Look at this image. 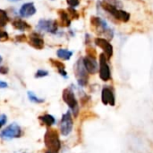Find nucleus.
<instances>
[{
    "label": "nucleus",
    "instance_id": "nucleus-1",
    "mask_svg": "<svg viewBox=\"0 0 153 153\" xmlns=\"http://www.w3.org/2000/svg\"><path fill=\"white\" fill-rule=\"evenodd\" d=\"M44 143L47 149L53 152H58L61 149L59 134L56 129L49 128L44 135Z\"/></svg>",
    "mask_w": 153,
    "mask_h": 153
},
{
    "label": "nucleus",
    "instance_id": "nucleus-2",
    "mask_svg": "<svg viewBox=\"0 0 153 153\" xmlns=\"http://www.w3.org/2000/svg\"><path fill=\"white\" fill-rule=\"evenodd\" d=\"M100 7L106 12L108 13L109 15H111L113 18H115L117 21H119V22H128L131 19V14L126 12V11H124L120 8H117L111 4H108L105 2H100L99 3Z\"/></svg>",
    "mask_w": 153,
    "mask_h": 153
},
{
    "label": "nucleus",
    "instance_id": "nucleus-3",
    "mask_svg": "<svg viewBox=\"0 0 153 153\" xmlns=\"http://www.w3.org/2000/svg\"><path fill=\"white\" fill-rule=\"evenodd\" d=\"M63 100L66 103V105L70 108L71 112L73 113L74 117H77L79 114V105L78 100L75 97L74 91L71 88H66L63 91L62 93Z\"/></svg>",
    "mask_w": 153,
    "mask_h": 153
},
{
    "label": "nucleus",
    "instance_id": "nucleus-4",
    "mask_svg": "<svg viewBox=\"0 0 153 153\" xmlns=\"http://www.w3.org/2000/svg\"><path fill=\"white\" fill-rule=\"evenodd\" d=\"M74 74L77 79L78 84L82 87H85L89 82V73L85 69L82 58L77 60L76 64L74 65Z\"/></svg>",
    "mask_w": 153,
    "mask_h": 153
},
{
    "label": "nucleus",
    "instance_id": "nucleus-5",
    "mask_svg": "<svg viewBox=\"0 0 153 153\" xmlns=\"http://www.w3.org/2000/svg\"><path fill=\"white\" fill-rule=\"evenodd\" d=\"M22 135V130L21 129L20 126H18L16 123H13L6 126L1 133H0V138L3 140H11L14 138H20Z\"/></svg>",
    "mask_w": 153,
    "mask_h": 153
},
{
    "label": "nucleus",
    "instance_id": "nucleus-6",
    "mask_svg": "<svg viewBox=\"0 0 153 153\" xmlns=\"http://www.w3.org/2000/svg\"><path fill=\"white\" fill-rule=\"evenodd\" d=\"M100 78L103 82H108L111 79V70L110 66L108 65V59L104 53H101L100 55Z\"/></svg>",
    "mask_w": 153,
    "mask_h": 153
},
{
    "label": "nucleus",
    "instance_id": "nucleus-7",
    "mask_svg": "<svg viewBox=\"0 0 153 153\" xmlns=\"http://www.w3.org/2000/svg\"><path fill=\"white\" fill-rule=\"evenodd\" d=\"M74 127V121L72 118L71 111H67L62 116L60 121V133L64 136H67L71 134Z\"/></svg>",
    "mask_w": 153,
    "mask_h": 153
},
{
    "label": "nucleus",
    "instance_id": "nucleus-8",
    "mask_svg": "<svg viewBox=\"0 0 153 153\" xmlns=\"http://www.w3.org/2000/svg\"><path fill=\"white\" fill-rule=\"evenodd\" d=\"M37 30L39 31L49 32V33L55 34L57 32V30H58V22L57 21L41 19L39 21L37 24Z\"/></svg>",
    "mask_w": 153,
    "mask_h": 153
},
{
    "label": "nucleus",
    "instance_id": "nucleus-9",
    "mask_svg": "<svg viewBox=\"0 0 153 153\" xmlns=\"http://www.w3.org/2000/svg\"><path fill=\"white\" fill-rule=\"evenodd\" d=\"M94 42H95L96 46H98L104 51L103 53L106 55L108 59L110 60L114 54V48H113V46L111 45V43L108 39H106L104 38H100V37L96 38L94 39Z\"/></svg>",
    "mask_w": 153,
    "mask_h": 153
},
{
    "label": "nucleus",
    "instance_id": "nucleus-10",
    "mask_svg": "<svg viewBox=\"0 0 153 153\" xmlns=\"http://www.w3.org/2000/svg\"><path fill=\"white\" fill-rule=\"evenodd\" d=\"M101 100L104 105H110V106L116 105L115 93H114L113 89L110 86L103 87L101 91Z\"/></svg>",
    "mask_w": 153,
    "mask_h": 153
},
{
    "label": "nucleus",
    "instance_id": "nucleus-11",
    "mask_svg": "<svg viewBox=\"0 0 153 153\" xmlns=\"http://www.w3.org/2000/svg\"><path fill=\"white\" fill-rule=\"evenodd\" d=\"M28 43L32 48H34L35 49H38V50L42 49L45 46V42H44L43 38L41 37L40 34L37 33V32H32L31 34L29 35Z\"/></svg>",
    "mask_w": 153,
    "mask_h": 153
},
{
    "label": "nucleus",
    "instance_id": "nucleus-12",
    "mask_svg": "<svg viewBox=\"0 0 153 153\" xmlns=\"http://www.w3.org/2000/svg\"><path fill=\"white\" fill-rule=\"evenodd\" d=\"M82 63H83L85 69L89 73V74H95L98 72L99 65H98L96 58H92V57L86 56L85 57L82 58Z\"/></svg>",
    "mask_w": 153,
    "mask_h": 153
},
{
    "label": "nucleus",
    "instance_id": "nucleus-13",
    "mask_svg": "<svg viewBox=\"0 0 153 153\" xmlns=\"http://www.w3.org/2000/svg\"><path fill=\"white\" fill-rule=\"evenodd\" d=\"M37 10L36 7L34 5V4L32 2H29V3H25L22 5V7L20 8V15L22 17L24 18H29L31 17L32 15H34L36 13Z\"/></svg>",
    "mask_w": 153,
    "mask_h": 153
},
{
    "label": "nucleus",
    "instance_id": "nucleus-14",
    "mask_svg": "<svg viewBox=\"0 0 153 153\" xmlns=\"http://www.w3.org/2000/svg\"><path fill=\"white\" fill-rule=\"evenodd\" d=\"M91 24L96 30V31L99 35L102 30L108 27L107 22L104 20H102L100 17H98V16H91Z\"/></svg>",
    "mask_w": 153,
    "mask_h": 153
},
{
    "label": "nucleus",
    "instance_id": "nucleus-15",
    "mask_svg": "<svg viewBox=\"0 0 153 153\" xmlns=\"http://www.w3.org/2000/svg\"><path fill=\"white\" fill-rule=\"evenodd\" d=\"M57 13L59 14V24L62 27H69L71 25L72 20L67 11H65L64 9H59L57 11Z\"/></svg>",
    "mask_w": 153,
    "mask_h": 153
},
{
    "label": "nucleus",
    "instance_id": "nucleus-16",
    "mask_svg": "<svg viewBox=\"0 0 153 153\" xmlns=\"http://www.w3.org/2000/svg\"><path fill=\"white\" fill-rule=\"evenodd\" d=\"M12 25L14 29L21 30V31H26V30H30L31 29V26L26 22L25 21L22 20V19H15L12 22Z\"/></svg>",
    "mask_w": 153,
    "mask_h": 153
},
{
    "label": "nucleus",
    "instance_id": "nucleus-17",
    "mask_svg": "<svg viewBox=\"0 0 153 153\" xmlns=\"http://www.w3.org/2000/svg\"><path fill=\"white\" fill-rule=\"evenodd\" d=\"M39 119L40 120V122L42 123V125H44L47 127H50L53 125L56 124V119L52 115L49 114H45L43 116H40L39 117Z\"/></svg>",
    "mask_w": 153,
    "mask_h": 153
},
{
    "label": "nucleus",
    "instance_id": "nucleus-18",
    "mask_svg": "<svg viewBox=\"0 0 153 153\" xmlns=\"http://www.w3.org/2000/svg\"><path fill=\"white\" fill-rule=\"evenodd\" d=\"M56 56L58 58L63 59V60H69L71 58V56H73V51H70L68 49H57L56 51Z\"/></svg>",
    "mask_w": 153,
    "mask_h": 153
},
{
    "label": "nucleus",
    "instance_id": "nucleus-19",
    "mask_svg": "<svg viewBox=\"0 0 153 153\" xmlns=\"http://www.w3.org/2000/svg\"><path fill=\"white\" fill-rule=\"evenodd\" d=\"M9 22V17L4 10L0 9V27H4Z\"/></svg>",
    "mask_w": 153,
    "mask_h": 153
},
{
    "label": "nucleus",
    "instance_id": "nucleus-20",
    "mask_svg": "<svg viewBox=\"0 0 153 153\" xmlns=\"http://www.w3.org/2000/svg\"><path fill=\"white\" fill-rule=\"evenodd\" d=\"M98 116L93 113L92 111H83L81 114V120L84 121V120H88V119H91V118H97Z\"/></svg>",
    "mask_w": 153,
    "mask_h": 153
},
{
    "label": "nucleus",
    "instance_id": "nucleus-21",
    "mask_svg": "<svg viewBox=\"0 0 153 153\" xmlns=\"http://www.w3.org/2000/svg\"><path fill=\"white\" fill-rule=\"evenodd\" d=\"M28 98L29 100L33 102V103H36V104H40V103H43L44 102V100L43 99H40L39 97H37L32 91H28Z\"/></svg>",
    "mask_w": 153,
    "mask_h": 153
},
{
    "label": "nucleus",
    "instance_id": "nucleus-22",
    "mask_svg": "<svg viewBox=\"0 0 153 153\" xmlns=\"http://www.w3.org/2000/svg\"><path fill=\"white\" fill-rule=\"evenodd\" d=\"M49 62L51 63V65L54 67H56L58 70V72L61 71V70H65V65L62 62H60V61H58L56 59H49Z\"/></svg>",
    "mask_w": 153,
    "mask_h": 153
},
{
    "label": "nucleus",
    "instance_id": "nucleus-23",
    "mask_svg": "<svg viewBox=\"0 0 153 153\" xmlns=\"http://www.w3.org/2000/svg\"><path fill=\"white\" fill-rule=\"evenodd\" d=\"M102 1L108 4H111V5H113V6H115L117 8L121 9L124 6V4L120 0H102Z\"/></svg>",
    "mask_w": 153,
    "mask_h": 153
},
{
    "label": "nucleus",
    "instance_id": "nucleus-24",
    "mask_svg": "<svg viewBox=\"0 0 153 153\" xmlns=\"http://www.w3.org/2000/svg\"><path fill=\"white\" fill-rule=\"evenodd\" d=\"M67 13H68V14H69L71 20L78 19L79 16H80L79 13H78V12L75 10V8H73V7H69V8L67 9Z\"/></svg>",
    "mask_w": 153,
    "mask_h": 153
},
{
    "label": "nucleus",
    "instance_id": "nucleus-25",
    "mask_svg": "<svg viewBox=\"0 0 153 153\" xmlns=\"http://www.w3.org/2000/svg\"><path fill=\"white\" fill-rule=\"evenodd\" d=\"M86 55L92 58H97V51L95 48H93L92 47H88L86 48Z\"/></svg>",
    "mask_w": 153,
    "mask_h": 153
},
{
    "label": "nucleus",
    "instance_id": "nucleus-26",
    "mask_svg": "<svg viewBox=\"0 0 153 153\" xmlns=\"http://www.w3.org/2000/svg\"><path fill=\"white\" fill-rule=\"evenodd\" d=\"M8 39H9L8 33L5 30L0 29V41L1 42H4V41H7Z\"/></svg>",
    "mask_w": 153,
    "mask_h": 153
},
{
    "label": "nucleus",
    "instance_id": "nucleus-27",
    "mask_svg": "<svg viewBox=\"0 0 153 153\" xmlns=\"http://www.w3.org/2000/svg\"><path fill=\"white\" fill-rule=\"evenodd\" d=\"M48 75V72L47 70H38L37 73L35 74L36 78H42V77H46Z\"/></svg>",
    "mask_w": 153,
    "mask_h": 153
},
{
    "label": "nucleus",
    "instance_id": "nucleus-28",
    "mask_svg": "<svg viewBox=\"0 0 153 153\" xmlns=\"http://www.w3.org/2000/svg\"><path fill=\"white\" fill-rule=\"evenodd\" d=\"M15 41L16 42H19V43H22V42H26L27 40H28V38H27V36L26 35H24V34H22V35H17L16 37H15Z\"/></svg>",
    "mask_w": 153,
    "mask_h": 153
},
{
    "label": "nucleus",
    "instance_id": "nucleus-29",
    "mask_svg": "<svg viewBox=\"0 0 153 153\" xmlns=\"http://www.w3.org/2000/svg\"><path fill=\"white\" fill-rule=\"evenodd\" d=\"M66 2H67L68 5H69L70 7L75 8V7H77V6L80 4L81 0H66Z\"/></svg>",
    "mask_w": 153,
    "mask_h": 153
},
{
    "label": "nucleus",
    "instance_id": "nucleus-30",
    "mask_svg": "<svg viewBox=\"0 0 153 153\" xmlns=\"http://www.w3.org/2000/svg\"><path fill=\"white\" fill-rule=\"evenodd\" d=\"M90 101H91V98H90V96H88V95L84 94L82 97H81V103H82V106L87 105Z\"/></svg>",
    "mask_w": 153,
    "mask_h": 153
},
{
    "label": "nucleus",
    "instance_id": "nucleus-31",
    "mask_svg": "<svg viewBox=\"0 0 153 153\" xmlns=\"http://www.w3.org/2000/svg\"><path fill=\"white\" fill-rule=\"evenodd\" d=\"M6 120H7V117H6V116H5L4 114L0 115V128H1L3 126H4V125H5Z\"/></svg>",
    "mask_w": 153,
    "mask_h": 153
},
{
    "label": "nucleus",
    "instance_id": "nucleus-32",
    "mask_svg": "<svg viewBox=\"0 0 153 153\" xmlns=\"http://www.w3.org/2000/svg\"><path fill=\"white\" fill-rule=\"evenodd\" d=\"M8 73V68L4 65H0V74H6Z\"/></svg>",
    "mask_w": 153,
    "mask_h": 153
},
{
    "label": "nucleus",
    "instance_id": "nucleus-33",
    "mask_svg": "<svg viewBox=\"0 0 153 153\" xmlns=\"http://www.w3.org/2000/svg\"><path fill=\"white\" fill-rule=\"evenodd\" d=\"M8 85L5 82H3V81H0V88L1 89H4V88H6Z\"/></svg>",
    "mask_w": 153,
    "mask_h": 153
},
{
    "label": "nucleus",
    "instance_id": "nucleus-34",
    "mask_svg": "<svg viewBox=\"0 0 153 153\" xmlns=\"http://www.w3.org/2000/svg\"><path fill=\"white\" fill-rule=\"evenodd\" d=\"M89 42H91V37H90L88 34H86V39H85V43H86V44H89Z\"/></svg>",
    "mask_w": 153,
    "mask_h": 153
},
{
    "label": "nucleus",
    "instance_id": "nucleus-35",
    "mask_svg": "<svg viewBox=\"0 0 153 153\" xmlns=\"http://www.w3.org/2000/svg\"><path fill=\"white\" fill-rule=\"evenodd\" d=\"M45 153H57V152H50V151H47Z\"/></svg>",
    "mask_w": 153,
    "mask_h": 153
},
{
    "label": "nucleus",
    "instance_id": "nucleus-36",
    "mask_svg": "<svg viewBox=\"0 0 153 153\" xmlns=\"http://www.w3.org/2000/svg\"><path fill=\"white\" fill-rule=\"evenodd\" d=\"M2 61H3V58H2V56H0V64L2 63Z\"/></svg>",
    "mask_w": 153,
    "mask_h": 153
}]
</instances>
